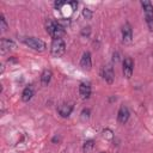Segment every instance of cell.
I'll return each instance as SVG.
<instances>
[{"label": "cell", "instance_id": "6da1fadb", "mask_svg": "<svg viewBox=\"0 0 153 153\" xmlns=\"http://www.w3.org/2000/svg\"><path fill=\"white\" fill-rule=\"evenodd\" d=\"M47 31H48V33L54 39L55 38H61L66 33L65 27L59 22H55V20H48V23H47Z\"/></svg>", "mask_w": 153, "mask_h": 153}, {"label": "cell", "instance_id": "7a4b0ae2", "mask_svg": "<svg viewBox=\"0 0 153 153\" xmlns=\"http://www.w3.org/2000/svg\"><path fill=\"white\" fill-rule=\"evenodd\" d=\"M66 51V44L62 38H55L51 42L50 53L54 57H61Z\"/></svg>", "mask_w": 153, "mask_h": 153}, {"label": "cell", "instance_id": "3957f363", "mask_svg": "<svg viewBox=\"0 0 153 153\" xmlns=\"http://www.w3.org/2000/svg\"><path fill=\"white\" fill-rule=\"evenodd\" d=\"M141 6L143 8L146 24L149 31H153V5L151 4V1H141Z\"/></svg>", "mask_w": 153, "mask_h": 153}, {"label": "cell", "instance_id": "277c9868", "mask_svg": "<svg viewBox=\"0 0 153 153\" xmlns=\"http://www.w3.org/2000/svg\"><path fill=\"white\" fill-rule=\"evenodd\" d=\"M23 42L29 48H31V49H33L36 51H44L45 48H47L45 43L42 39L36 38V37H25V38H23Z\"/></svg>", "mask_w": 153, "mask_h": 153}, {"label": "cell", "instance_id": "5b68a950", "mask_svg": "<svg viewBox=\"0 0 153 153\" xmlns=\"http://www.w3.org/2000/svg\"><path fill=\"white\" fill-rule=\"evenodd\" d=\"M102 76H103V79L108 84H112L114 82L115 74H114V68L111 67V65H106V66L103 67V69H102Z\"/></svg>", "mask_w": 153, "mask_h": 153}, {"label": "cell", "instance_id": "8992f818", "mask_svg": "<svg viewBox=\"0 0 153 153\" xmlns=\"http://www.w3.org/2000/svg\"><path fill=\"white\" fill-rule=\"evenodd\" d=\"M133 69H134V62L130 57H126L123 60V75L127 79H130L131 74H133Z\"/></svg>", "mask_w": 153, "mask_h": 153}, {"label": "cell", "instance_id": "52a82bcc", "mask_svg": "<svg viewBox=\"0 0 153 153\" xmlns=\"http://www.w3.org/2000/svg\"><path fill=\"white\" fill-rule=\"evenodd\" d=\"M133 38V31H131V27L128 23H126L123 26H122V41L123 43H129Z\"/></svg>", "mask_w": 153, "mask_h": 153}, {"label": "cell", "instance_id": "ba28073f", "mask_svg": "<svg viewBox=\"0 0 153 153\" xmlns=\"http://www.w3.org/2000/svg\"><path fill=\"white\" fill-rule=\"evenodd\" d=\"M80 66L84 71H90L92 67V60H91V54L88 51H85L82 54V57L80 60Z\"/></svg>", "mask_w": 153, "mask_h": 153}, {"label": "cell", "instance_id": "9c48e42d", "mask_svg": "<svg viewBox=\"0 0 153 153\" xmlns=\"http://www.w3.org/2000/svg\"><path fill=\"white\" fill-rule=\"evenodd\" d=\"M128 118H129V110H128L127 106L122 105V106L120 108L118 112H117V121H118V123L124 124V123L128 121Z\"/></svg>", "mask_w": 153, "mask_h": 153}, {"label": "cell", "instance_id": "30bf717a", "mask_svg": "<svg viewBox=\"0 0 153 153\" xmlns=\"http://www.w3.org/2000/svg\"><path fill=\"white\" fill-rule=\"evenodd\" d=\"M79 94L82 99H88L91 96V86L88 82H81L79 86Z\"/></svg>", "mask_w": 153, "mask_h": 153}, {"label": "cell", "instance_id": "8fae6325", "mask_svg": "<svg viewBox=\"0 0 153 153\" xmlns=\"http://www.w3.org/2000/svg\"><path fill=\"white\" fill-rule=\"evenodd\" d=\"M72 110H73V105H72L71 103H62V104H60L59 108H57V111H59V114H60L62 117H68V116L71 115Z\"/></svg>", "mask_w": 153, "mask_h": 153}, {"label": "cell", "instance_id": "7c38bea8", "mask_svg": "<svg viewBox=\"0 0 153 153\" xmlns=\"http://www.w3.org/2000/svg\"><path fill=\"white\" fill-rule=\"evenodd\" d=\"M16 47L14 42L11 41V39H7V38H2L1 42H0V49H1V54H6L7 51L12 50L13 48Z\"/></svg>", "mask_w": 153, "mask_h": 153}, {"label": "cell", "instance_id": "4fadbf2b", "mask_svg": "<svg viewBox=\"0 0 153 153\" xmlns=\"http://www.w3.org/2000/svg\"><path fill=\"white\" fill-rule=\"evenodd\" d=\"M33 97V87L31 85L26 86L22 93V100L23 102H29L31 98Z\"/></svg>", "mask_w": 153, "mask_h": 153}, {"label": "cell", "instance_id": "5bb4252c", "mask_svg": "<svg viewBox=\"0 0 153 153\" xmlns=\"http://www.w3.org/2000/svg\"><path fill=\"white\" fill-rule=\"evenodd\" d=\"M51 75H53V74H51V71H49V69L43 71V73H42V75H41V82H42L43 86H47V85L50 82Z\"/></svg>", "mask_w": 153, "mask_h": 153}, {"label": "cell", "instance_id": "9a60e30c", "mask_svg": "<svg viewBox=\"0 0 153 153\" xmlns=\"http://www.w3.org/2000/svg\"><path fill=\"white\" fill-rule=\"evenodd\" d=\"M93 146H94V142H93L92 140H87V141L84 143L82 151H84L85 153H88V152H91V149L93 148Z\"/></svg>", "mask_w": 153, "mask_h": 153}, {"label": "cell", "instance_id": "2e32d148", "mask_svg": "<svg viewBox=\"0 0 153 153\" xmlns=\"http://www.w3.org/2000/svg\"><path fill=\"white\" fill-rule=\"evenodd\" d=\"M0 29H1V32H5L6 29H7V23H6L5 17L2 14L0 16Z\"/></svg>", "mask_w": 153, "mask_h": 153}, {"label": "cell", "instance_id": "e0dca14e", "mask_svg": "<svg viewBox=\"0 0 153 153\" xmlns=\"http://www.w3.org/2000/svg\"><path fill=\"white\" fill-rule=\"evenodd\" d=\"M82 16H84L86 19H91V18H92V12H91V10L85 7V8L82 10Z\"/></svg>", "mask_w": 153, "mask_h": 153}, {"label": "cell", "instance_id": "ac0fdd59", "mask_svg": "<svg viewBox=\"0 0 153 153\" xmlns=\"http://www.w3.org/2000/svg\"><path fill=\"white\" fill-rule=\"evenodd\" d=\"M88 117H90V110H88V109H84V110L81 111V118H82V120H85V118L87 120Z\"/></svg>", "mask_w": 153, "mask_h": 153}, {"label": "cell", "instance_id": "d6986e66", "mask_svg": "<svg viewBox=\"0 0 153 153\" xmlns=\"http://www.w3.org/2000/svg\"><path fill=\"white\" fill-rule=\"evenodd\" d=\"M65 5H66V2H63V1H56V2L54 4V6H55L56 10H61V7L65 6Z\"/></svg>", "mask_w": 153, "mask_h": 153}, {"label": "cell", "instance_id": "ffe728a7", "mask_svg": "<svg viewBox=\"0 0 153 153\" xmlns=\"http://www.w3.org/2000/svg\"><path fill=\"white\" fill-rule=\"evenodd\" d=\"M69 5L72 6V10H73V11L76 10V7H78V2H76V1H72V2H69Z\"/></svg>", "mask_w": 153, "mask_h": 153}, {"label": "cell", "instance_id": "44dd1931", "mask_svg": "<svg viewBox=\"0 0 153 153\" xmlns=\"http://www.w3.org/2000/svg\"><path fill=\"white\" fill-rule=\"evenodd\" d=\"M100 153H104V152H100Z\"/></svg>", "mask_w": 153, "mask_h": 153}]
</instances>
